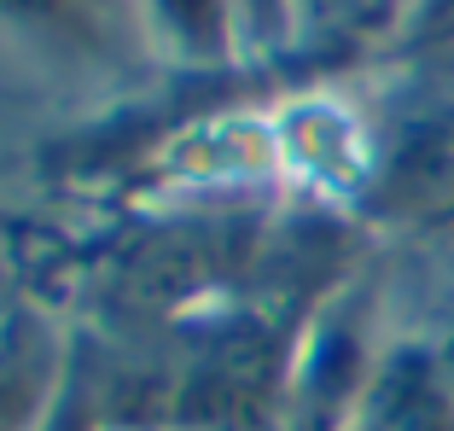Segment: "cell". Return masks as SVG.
<instances>
[{
  "instance_id": "6da1fadb",
  "label": "cell",
  "mask_w": 454,
  "mask_h": 431,
  "mask_svg": "<svg viewBox=\"0 0 454 431\" xmlns=\"http://www.w3.org/2000/svg\"><path fill=\"white\" fill-rule=\"evenodd\" d=\"M356 216L414 233L454 228V47L408 59V82L367 140Z\"/></svg>"
},
{
  "instance_id": "7a4b0ae2",
  "label": "cell",
  "mask_w": 454,
  "mask_h": 431,
  "mask_svg": "<svg viewBox=\"0 0 454 431\" xmlns=\"http://www.w3.org/2000/svg\"><path fill=\"white\" fill-rule=\"evenodd\" d=\"M349 431H454V367L437 338H402L379 356Z\"/></svg>"
},
{
  "instance_id": "3957f363",
  "label": "cell",
  "mask_w": 454,
  "mask_h": 431,
  "mask_svg": "<svg viewBox=\"0 0 454 431\" xmlns=\"http://www.w3.org/2000/svg\"><path fill=\"white\" fill-rule=\"evenodd\" d=\"M65 367L35 321H0V431H41L59 403Z\"/></svg>"
},
{
  "instance_id": "277c9868",
  "label": "cell",
  "mask_w": 454,
  "mask_h": 431,
  "mask_svg": "<svg viewBox=\"0 0 454 431\" xmlns=\"http://www.w3.org/2000/svg\"><path fill=\"white\" fill-rule=\"evenodd\" d=\"M163 29L187 59H222L233 41V6L227 0H152Z\"/></svg>"
},
{
  "instance_id": "5b68a950",
  "label": "cell",
  "mask_w": 454,
  "mask_h": 431,
  "mask_svg": "<svg viewBox=\"0 0 454 431\" xmlns=\"http://www.w3.org/2000/svg\"><path fill=\"white\" fill-rule=\"evenodd\" d=\"M70 0H0V12L18 18V24H59Z\"/></svg>"
},
{
  "instance_id": "8992f818",
  "label": "cell",
  "mask_w": 454,
  "mask_h": 431,
  "mask_svg": "<svg viewBox=\"0 0 454 431\" xmlns=\"http://www.w3.org/2000/svg\"><path fill=\"white\" fill-rule=\"evenodd\" d=\"M297 6H303V12L315 18V24H333V18H338V12H349L356 0H297Z\"/></svg>"
},
{
  "instance_id": "52a82bcc",
  "label": "cell",
  "mask_w": 454,
  "mask_h": 431,
  "mask_svg": "<svg viewBox=\"0 0 454 431\" xmlns=\"http://www.w3.org/2000/svg\"><path fill=\"white\" fill-rule=\"evenodd\" d=\"M437 344H442V356H449V367H454V326H449V333L437 338Z\"/></svg>"
}]
</instances>
